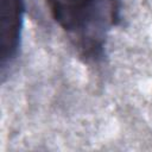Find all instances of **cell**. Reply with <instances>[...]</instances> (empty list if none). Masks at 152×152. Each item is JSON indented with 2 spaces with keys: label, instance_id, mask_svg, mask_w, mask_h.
Here are the masks:
<instances>
[{
  "label": "cell",
  "instance_id": "obj_1",
  "mask_svg": "<svg viewBox=\"0 0 152 152\" xmlns=\"http://www.w3.org/2000/svg\"><path fill=\"white\" fill-rule=\"evenodd\" d=\"M53 21L66 34L80 59L97 64L109 32L121 23L122 0H45Z\"/></svg>",
  "mask_w": 152,
  "mask_h": 152
},
{
  "label": "cell",
  "instance_id": "obj_2",
  "mask_svg": "<svg viewBox=\"0 0 152 152\" xmlns=\"http://www.w3.org/2000/svg\"><path fill=\"white\" fill-rule=\"evenodd\" d=\"M24 15L25 0H0V65L2 81H5L20 51Z\"/></svg>",
  "mask_w": 152,
  "mask_h": 152
}]
</instances>
